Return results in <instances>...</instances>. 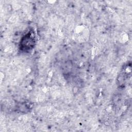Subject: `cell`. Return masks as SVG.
Here are the masks:
<instances>
[{"instance_id":"cell-1","label":"cell","mask_w":132,"mask_h":132,"mask_svg":"<svg viewBox=\"0 0 132 132\" xmlns=\"http://www.w3.org/2000/svg\"><path fill=\"white\" fill-rule=\"evenodd\" d=\"M21 43H22V46H25V48L26 49V50H29L33 47L34 45L35 39L34 35H32L31 32H29V34L26 35L24 37L22 40Z\"/></svg>"}]
</instances>
